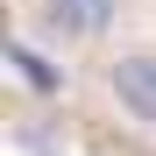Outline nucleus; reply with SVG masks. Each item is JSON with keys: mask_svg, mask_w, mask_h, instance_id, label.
I'll return each mask as SVG.
<instances>
[{"mask_svg": "<svg viewBox=\"0 0 156 156\" xmlns=\"http://www.w3.org/2000/svg\"><path fill=\"white\" fill-rule=\"evenodd\" d=\"M107 92H114L135 121L156 128V50H128V57H114V64H107Z\"/></svg>", "mask_w": 156, "mask_h": 156, "instance_id": "f257e3e1", "label": "nucleus"}, {"mask_svg": "<svg viewBox=\"0 0 156 156\" xmlns=\"http://www.w3.org/2000/svg\"><path fill=\"white\" fill-rule=\"evenodd\" d=\"M114 14H121V0H36V21H43L50 36H71V43L107 36Z\"/></svg>", "mask_w": 156, "mask_h": 156, "instance_id": "f03ea898", "label": "nucleus"}, {"mask_svg": "<svg viewBox=\"0 0 156 156\" xmlns=\"http://www.w3.org/2000/svg\"><path fill=\"white\" fill-rule=\"evenodd\" d=\"M14 64H21V71H29V78H36V85H57V71H50V64L36 57V50H14Z\"/></svg>", "mask_w": 156, "mask_h": 156, "instance_id": "7ed1b4c3", "label": "nucleus"}]
</instances>
